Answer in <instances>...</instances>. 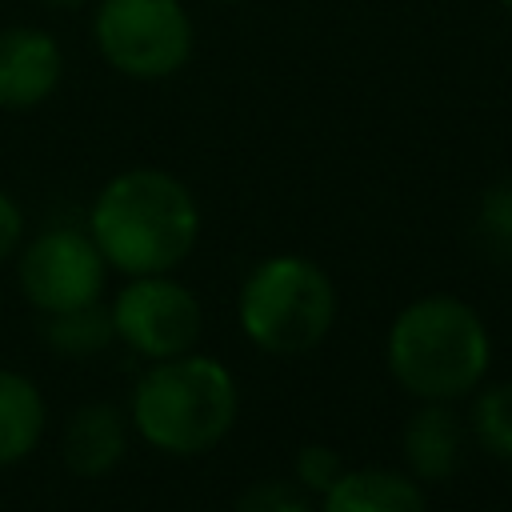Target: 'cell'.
I'll list each match as a JSON object with an SVG mask.
<instances>
[{"label": "cell", "mask_w": 512, "mask_h": 512, "mask_svg": "<svg viewBox=\"0 0 512 512\" xmlns=\"http://www.w3.org/2000/svg\"><path fill=\"white\" fill-rule=\"evenodd\" d=\"M44 340L60 352V356H96L116 340V320L112 308L92 300L68 312H52L44 324Z\"/></svg>", "instance_id": "cell-13"}, {"label": "cell", "mask_w": 512, "mask_h": 512, "mask_svg": "<svg viewBox=\"0 0 512 512\" xmlns=\"http://www.w3.org/2000/svg\"><path fill=\"white\" fill-rule=\"evenodd\" d=\"M240 328L272 356L312 352L336 320V288L328 272L304 256H272L256 264L240 288Z\"/></svg>", "instance_id": "cell-4"}, {"label": "cell", "mask_w": 512, "mask_h": 512, "mask_svg": "<svg viewBox=\"0 0 512 512\" xmlns=\"http://www.w3.org/2000/svg\"><path fill=\"white\" fill-rule=\"evenodd\" d=\"M472 432L488 452L512 460V380L480 392L472 408Z\"/></svg>", "instance_id": "cell-14"}, {"label": "cell", "mask_w": 512, "mask_h": 512, "mask_svg": "<svg viewBox=\"0 0 512 512\" xmlns=\"http://www.w3.org/2000/svg\"><path fill=\"white\" fill-rule=\"evenodd\" d=\"M112 320H116V340H124L132 352L148 360L192 352L204 328L196 296L184 284L168 280V272L132 276L112 300Z\"/></svg>", "instance_id": "cell-6"}, {"label": "cell", "mask_w": 512, "mask_h": 512, "mask_svg": "<svg viewBox=\"0 0 512 512\" xmlns=\"http://www.w3.org/2000/svg\"><path fill=\"white\" fill-rule=\"evenodd\" d=\"M108 276V260L100 256L96 240L80 228H44L20 252V288L44 316L68 312L80 304L100 300Z\"/></svg>", "instance_id": "cell-7"}, {"label": "cell", "mask_w": 512, "mask_h": 512, "mask_svg": "<svg viewBox=\"0 0 512 512\" xmlns=\"http://www.w3.org/2000/svg\"><path fill=\"white\" fill-rule=\"evenodd\" d=\"M496 4H500V8H504V12L512 16V0H496Z\"/></svg>", "instance_id": "cell-20"}, {"label": "cell", "mask_w": 512, "mask_h": 512, "mask_svg": "<svg viewBox=\"0 0 512 512\" xmlns=\"http://www.w3.org/2000/svg\"><path fill=\"white\" fill-rule=\"evenodd\" d=\"M340 476H344V460L328 444H304L296 452V460H292V480L308 496H324Z\"/></svg>", "instance_id": "cell-17"}, {"label": "cell", "mask_w": 512, "mask_h": 512, "mask_svg": "<svg viewBox=\"0 0 512 512\" xmlns=\"http://www.w3.org/2000/svg\"><path fill=\"white\" fill-rule=\"evenodd\" d=\"M20 236H24V216H20V204L0 188V264L16 252V244H20Z\"/></svg>", "instance_id": "cell-18"}, {"label": "cell", "mask_w": 512, "mask_h": 512, "mask_svg": "<svg viewBox=\"0 0 512 512\" xmlns=\"http://www.w3.org/2000/svg\"><path fill=\"white\" fill-rule=\"evenodd\" d=\"M44 420L40 388L20 372L0 368V468L24 460L40 444Z\"/></svg>", "instance_id": "cell-12"}, {"label": "cell", "mask_w": 512, "mask_h": 512, "mask_svg": "<svg viewBox=\"0 0 512 512\" xmlns=\"http://www.w3.org/2000/svg\"><path fill=\"white\" fill-rule=\"evenodd\" d=\"M320 512H428L424 488L392 468H356L320 496Z\"/></svg>", "instance_id": "cell-11"}, {"label": "cell", "mask_w": 512, "mask_h": 512, "mask_svg": "<svg viewBox=\"0 0 512 512\" xmlns=\"http://www.w3.org/2000/svg\"><path fill=\"white\" fill-rule=\"evenodd\" d=\"M388 372L420 400H460L488 372V328L456 296H420L388 328Z\"/></svg>", "instance_id": "cell-2"}, {"label": "cell", "mask_w": 512, "mask_h": 512, "mask_svg": "<svg viewBox=\"0 0 512 512\" xmlns=\"http://www.w3.org/2000/svg\"><path fill=\"white\" fill-rule=\"evenodd\" d=\"M232 512H312V500L296 480H256L236 496Z\"/></svg>", "instance_id": "cell-16"}, {"label": "cell", "mask_w": 512, "mask_h": 512, "mask_svg": "<svg viewBox=\"0 0 512 512\" xmlns=\"http://www.w3.org/2000/svg\"><path fill=\"white\" fill-rule=\"evenodd\" d=\"M64 80L60 40L36 24L0 28V108L32 112L40 108Z\"/></svg>", "instance_id": "cell-8"}, {"label": "cell", "mask_w": 512, "mask_h": 512, "mask_svg": "<svg viewBox=\"0 0 512 512\" xmlns=\"http://www.w3.org/2000/svg\"><path fill=\"white\" fill-rule=\"evenodd\" d=\"M88 236L108 268L128 276L172 272L200 236V208L188 184L164 168L116 172L88 208Z\"/></svg>", "instance_id": "cell-1"}, {"label": "cell", "mask_w": 512, "mask_h": 512, "mask_svg": "<svg viewBox=\"0 0 512 512\" xmlns=\"http://www.w3.org/2000/svg\"><path fill=\"white\" fill-rule=\"evenodd\" d=\"M64 464L84 476L96 480L104 472H112L128 448V432H124V416L112 404H84L68 416L64 424Z\"/></svg>", "instance_id": "cell-10"}, {"label": "cell", "mask_w": 512, "mask_h": 512, "mask_svg": "<svg viewBox=\"0 0 512 512\" xmlns=\"http://www.w3.org/2000/svg\"><path fill=\"white\" fill-rule=\"evenodd\" d=\"M236 384L228 368L212 356H168L136 380L132 424L136 432L168 456H200L216 448L236 424Z\"/></svg>", "instance_id": "cell-3"}, {"label": "cell", "mask_w": 512, "mask_h": 512, "mask_svg": "<svg viewBox=\"0 0 512 512\" xmlns=\"http://www.w3.org/2000/svg\"><path fill=\"white\" fill-rule=\"evenodd\" d=\"M40 4H48V8H60V12H72V8H84L88 0H40Z\"/></svg>", "instance_id": "cell-19"}, {"label": "cell", "mask_w": 512, "mask_h": 512, "mask_svg": "<svg viewBox=\"0 0 512 512\" xmlns=\"http://www.w3.org/2000/svg\"><path fill=\"white\" fill-rule=\"evenodd\" d=\"M476 232L492 256H512V176L484 188L476 204Z\"/></svg>", "instance_id": "cell-15"}, {"label": "cell", "mask_w": 512, "mask_h": 512, "mask_svg": "<svg viewBox=\"0 0 512 512\" xmlns=\"http://www.w3.org/2000/svg\"><path fill=\"white\" fill-rule=\"evenodd\" d=\"M212 4H244V0H212Z\"/></svg>", "instance_id": "cell-21"}, {"label": "cell", "mask_w": 512, "mask_h": 512, "mask_svg": "<svg viewBox=\"0 0 512 512\" xmlns=\"http://www.w3.org/2000/svg\"><path fill=\"white\" fill-rule=\"evenodd\" d=\"M404 460L416 480H448L464 460V424L452 412V400H424L404 424Z\"/></svg>", "instance_id": "cell-9"}, {"label": "cell", "mask_w": 512, "mask_h": 512, "mask_svg": "<svg viewBox=\"0 0 512 512\" xmlns=\"http://www.w3.org/2000/svg\"><path fill=\"white\" fill-rule=\"evenodd\" d=\"M92 48L124 80H168L196 48L184 0H96Z\"/></svg>", "instance_id": "cell-5"}]
</instances>
